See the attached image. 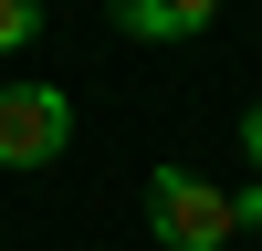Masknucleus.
I'll return each instance as SVG.
<instances>
[{
	"mask_svg": "<svg viewBox=\"0 0 262 251\" xmlns=\"http://www.w3.org/2000/svg\"><path fill=\"white\" fill-rule=\"evenodd\" d=\"M147 220H158L168 251H221L231 230H242V209H231V188H210L200 167H158V178H147Z\"/></svg>",
	"mask_w": 262,
	"mask_h": 251,
	"instance_id": "obj_1",
	"label": "nucleus"
},
{
	"mask_svg": "<svg viewBox=\"0 0 262 251\" xmlns=\"http://www.w3.org/2000/svg\"><path fill=\"white\" fill-rule=\"evenodd\" d=\"M74 146V94L63 84H0V167H53Z\"/></svg>",
	"mask_w": 262,
	"mask_h": 251,
	"instance_id": "obj_2",
	"label": "nucleus"
},
{
	"mask_svg": "<svg viewBox=\"0 0 262 251\" xmlns=\"http://www.w3.org/2000/svg\"><path fill=\"white\" fill-rule=\"evenodd\" d=\"M210 11H221V0H116V21H126L137 42H189Z\"/></svg>",
	"mask_w": 262,
	"mask_h": 251,
	"instance_id": "obj_3",
	"label": "nucleus"
},
{
	"mask_svg": "<svg viewBox=\"0 0 262 251\" xmlns=\"http://www.w3.org/2000/svg\"><path fill=\"white\" fill-rule=\"evenodd\" d=\"M32 32H42V0H0V53H21Z\"/></svg>",
	"mask_w": 262,
	"mask_h": 251,
	"instance_id": "obj_4",
	"label": "nucleus"
},
{
	"mask_svg": "<svg viewBox=\"0 0 262 251\" xmlns=\"http://www.w3.org/2000/svg\"><path fill=\"white\" fill-rule=\"evenodd\" d=\"M231 209H242V230H262V178H252V199H231Z\"/></svg>",
	"mask_w": 262,
	"mask_h": 251,
	"instance_id": "obj_5",
	"label": "nucleus"
},
{
	"mask_svg": "<svg viewBox=\"0 0 262 251\" xmlns=\"http://www.w3.org/2000/svg\"><path fill=\"white\" fill-rule=\"evenodd\" d=\"M242 146H252V167H262V105H252V115H242Z\"/></svg>",
	"mask_w": 262,
	"mask_h": 251,
	"instance_id": "obj_6",
	"label": "nucleus"
}]
</instances>
